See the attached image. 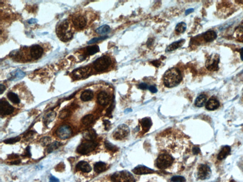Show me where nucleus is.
<instances>
[{
	"mask_svg": "<svg viewBox=\"0 0 243 182\" xmlns=\"http://www.w3.org/2000/svg\"><path fill=\"white\" fill-rule=\"evenodd\" d=\"M181 73L179 69L172 68L166 72L163 76V83L167 87H174L179 85L181 82Z\"/></svg>",
	"mask_w": 243,
	"mask_h": 182,
	"instance_id": "nucleus-1",
	"label": "nucleus"
},
{
	"mask_svg": "<svg viewBox=\"0 0 243 182\" xmlns=\"http://www.w3.org/2000/svg\"><path fill=\"white\" fill-rule=\"evenodd\" d=\"M56 32L58 38L63 41H68L73 37V33L67 20H64L57 26Z\"/></svg>",
	"mask_w": 243,
	"mask_h": 182,
	"instance_id": "nucleus-2",
	"label": "nucleus"
},
{
	"mask_svg": "<svg viewBox=\"0 0 243 182\" xmlns=\"http://www.w3.org/2000/svg\"><path fill=\"white\" fill-rule=\"evenodd\" d=\"M112 182H135V180L132 174L127 171H121L115 173L111 176Z\"/></svg>",
	"mask_w": 243,
	"mask_h": 182,
	"instance_id": "nucleus-3",
	"label": "nucleus"
},
{
	"mask_svg": "<svg viewBox=\"0 0 243 182\" xmlns=\"http://www.w3.org/2000/svg\"><path fill=\"white\" fill-rule=\"evenodd\" d=\"M111 64V60L109 57L102 56L97 58L93 63V67L95 71L102 72L108 68Z\"/></svg>",
	"mask_w": 243,
	"mask_h": 182,
	"instance_id": "nucleus-4",
	"label": "nucleus"
},
{
	"mask_svg": "<svg viewBox=\"0 0 243 182\" xmlns=\"http://www.w3.org/2000/svg\"><path fill=\"white\" fill-rule=\"evenodd\" d=\"M173 162V158L168 154H162L158 157L156 160V165L159 169H166L170 167Z\"/></svg>",
	"mask_w": 243,
	"mask_h": 182,
	"instance_id": "nucleus-5",
	"label": "nucleus"
},
{
	"mask_svg": "<svg viewBox=\"0 0 243 182\" xmlns=\"http://www.w3.org/2000/svg\"><path fill=\"white\" fill-rule=\"evenodd\" d=\"M97 144L94 141H86L80 144L76 149L78 153L81 155H87L94 150Z\"/></svg>",
	"mask_w": 243,
	"mask_h": 182,
	"instance_id": "nucleus-6",
	"label": "nucleus"
},
{
	"mask_svg": "<svg viewBox=\"0 0 243 182\" xmlns=\"http://www.w3.org/2000/svg\"><path fill=\"white\" fill-rule=\"evenodd\" d=\"M130 132L129 128L126 125H119L113 134V137L116 139H122L129 135Z\"/></svg>",
	"mask_w": 243,
	"mask_h": 182,
	"instance_id": "nucleus-7",
	"label": "nucleus"
},
{
	"mask_svg": "<svg viewBox=\"0 0 243 182\" xmlns=\"http://www.w3.org/2000/svg\"><path fill=\"white\" fill-rule=\"evenodd\" d=\"M56 134L59 138L66 139L69 138L72 134L71 128L67 125L61 126L56 131Z\"/></svg>",
	"mask_w": 243,
	"mask_h": 182,
	"instance_id": "nucleus-8",
	"label": "nucleus"
},
{
	"mask_svg": "<svg viewBox=\"0 0 243 182\" xmlns=\"http://www.w3.org/2000/svg\"><path fill=\"white\" fill-rule=\"evenodd\" d=\"M211 174V169L206 165L202 164L199 165L198 169V177L202 180L209 178Z\"/></svg>",
	"mask_w": 243,
	"mask_h": 182,
	"instance_id": "nucleus-9",
	"label": "nucleus"
},
{
	"mask_svg": "<svg viewBox=\"0 0 243 182\" xmlns=\"http://www.w3.org/2000/svg\"><path fill=\"white\" fill-rule=\"evenodd\" d=\"M15 108L8 102L5 100H1L0 102V112L1 115H7L12 114Z\"/></svg>",
	"mask_w": 243,
	"mask_h": 182,
	"instance_id": "nucleus-10",
	"label": "nucleus"
},
{
	"mask_svg": "<svg viewBox=\"0 0 243 182\" xmlns=\"http://www.w3.org/2000/svg\"><path fill=\"white\" fill-rule=\"evenodd\" d=\"M219 62V57L215 56L210 57L209 59L207 61L206 63L207 68L210 70H216L217 68H218Z\"/></svg>",
	"mask_w": 243,
	"mask_h": 182,
	"instance_id": "nucleus-11",
	"label": "nucleus"
},
{
	"mask_svg": "<svg viewBox=\"0 0 243 182\" xmlns=\"http://www.w3.org/2000/svg\"><path fill=\"white\" fill-rule=\"evenodd\" d=\"M43 48L38 45L32 46L30 49L31 56L35 60L39 59L43 54Z\"/></svg>",
	"mask_w": 243,
	"mask_h": 182,
	"instance_id": "nucleus-12",
	"label": "nucleus"
},
{
	"mask_svg": "<svg viewBox=\"0 0 243 182\" xmlns=\"http://www.w3.org/2000/svg\"><path fill=\"white\" fill-rule=\"evenodd\" d=\"M220 103L218 100L215 97H212L206 102V108L209 111H214L218 109Z\"/></svg>",
	"mask_w": 243,
	"mask_h": 182,
	"instance_id": "nucleus-13",
	"label": "nucleus"
},
{
	"mask_svg": "<svg viewBox=\"0 0 243 182\" xmlns=\"http://www.w3.org/2000/svg\"><path fill=\"white\" fill-rule=\"evenodd\" d=\"M132 172H134V174H136V175H142L152 174L154 172V171L150 168L145 167L143 165H140L135 167L132 170Z\"/></svg>",
	"mask_w": 243,
	"mask_h": 182,
	"instance_id": "nucleus-14",
	"label": "nucleus"
},
{
	"mask_svg": "<svg viewBox=\"0 0 243 182\" xmlns=\"http://www.w3.org/2000/svg\"><path fill=\"white\" fill-rule=\"evenodd\" d=\"M72 21L74 26L79 29H82L87 24V20L83 16H76L73 18Z\"/></svg>",
	"mask_w": 243,
	"mask_h": 182,
	"instance_id": "nucleus-15",
	"label": "nucleus"
},
{
	"mask_svg": "<svg viewBox=\"0 0 243 182\" xmlns=\"http://www.w3.org/2000/svg\"><path fill=\"white\" fill-rule=\"evenodd\" d=\"M78 171H80L84 173H88L92 171V168L87 162L81 161L78 163L76 166Z\"/></svg>",
	"mask_w": 243,
	"mask_h": 182,
	"instance_id": "nucleus-16",
	"label": "nucleus"
},
{
	"mask_svg": "<svg viewBox=\"0 0 243 182\" xmlns=\"http://www.w3.org/2000/svg\"><path fill=\"white\" fill-rule=\"evenodd\" d=\"M110 98L107 93L104 91L100 92L97 96L98 102L102 106H105L108 104Z\"/></svg>",
	"mask_w": 243,
	"mask_h": 182,
	"instance_id": "nucleus-17",
	"label": "nucleus"
},
{
	"mask_svg": "<svg viewBox=\"0 0 243 182\" xmlns=\"http://www.w3.org/2000/svg\"><path fill=\"white\" fill-rule=\"evenodd\" d=\"M231 150V148L229 146L226 145L223 146L218 153V159L219 160H224L229 155Z\"/></svg>",
	"mask_w": 243,
	"mask_h": 182,
	"instance_id": "nucleus-18",
	"label": "nucleus"
},
{
	"mask_svg": "<svg viewBox=\"0 0 243 182\" xmlns=\"http://www.w3.org/2000/svg\"><path fill=\"white\" fill-rule=\"evenodd\" d=\"M204 41L206 42H210L213 41L217 38V35L216 32L213 30H209L205 32L203 35Z\"/></svg>",
	"mask_w": 243,
	"mask_h": 182,
	"instance_id": "nucleus-19",
	"label": "nucleus"
},
{
	"mask_svg": "<svg viewBox=\"0 0 243 182\" xmlns=\"http://www.w3.org/2000/svg\"><path fill=\"white\" fill-rule=\"evenodd\" d=\"M73 72L75 77L78 78H84L85 76H87L88 73V69L87 67H83L76 69Z\"/></svg>",
	"mask_w": 243,
	"mask_h": 182,
	"instance_id": "nucleus-20",
	"label": "nucleus"
},
{
	"mask_svg": "<svg viewBox=\"0 0 243 182\" xmlns=\"http://www.w3.org/2000/svg\"><path fill=\"white\" fill-rule=\"evenodd\" d=\"M185 41L184 39H181L178 41L174 42L173 43L170 44L169 46L167 47L166 51L167 52H170V51H173L176 50L178 48L181 47L182 45L185 43Z\"/></svg>",
	"mask_w": 243,
	"mask_h": 182,
	"instance_id": "nucleus-21",
	"label": "nucleus"
},
{
	"mask_svg": "<svg viewBox=\"0 0 243 182\" xmlns=\"http://www.w3.org/2000/svg\"><path fill=\"white\" fill-rule=\"evenodd\" d=\"M141 123L142 128L145 132L149 131L153 124L151 119L150 118H144L142 119Z\"/></svg>",
	"mask_w": 243,
	"mask_h": 182,
	"instance_id": "nucleus-22",
	"label": "nucleus"
},
{
	"mask_svg": "<svg viewBox=\"0 0 243 182\" xmlns=\"http://www.w3.org/2000/svg\"><path fill=\"white\" fill-rule=\"evenodd\" d=\"M94 94L92 91L87 90L83 92L80 96V99L84 102H87L93 99Z\"/></svg>",
	"mask_w": 243,
	"mask_h": 182,
	"instance_id": "nucleus-23",
	"label": "nucleus"
},
{
	"mask_svg": "<svg viewBox=\"0 0 243 182\" xmlns=\"http://www.w3.org/2000/svg\"><path fill=\"white\" fill-rule=\"evenodd\" d=\"M235 37L238 41L243 42V22L241 23L236 29L235 32Z\"/></svg>",
	"mask_w": 243,
	"mask_h": 182,
	"instance_id": "nucleus-24",
	"label": "nucleus"
},
{
	"mask_svg": "<svg viewBox=\"0 0 243 182\" xmlns=\"http://www.w3.org/2000/svg\"><path fill=\"white\" fill-rule=\"evenodd\" d=\"M207 99V97L206 95L203 94H200L196 99L195 104L197 107H202L206 104Z\"/></svg>",
	"mask_w": 243,
	"mask_h": 182,
	"instance_id": "nucleus-25",
	"label": "nucleus"
},
{
	"mask_svg": "<svg viewBox=\"0 0 243 182\" xmlns=\"http://www.w3.org/2000/svg\"><path fill=\"white\" fill-rule=\"evenodd\" d=\"M97 133L93 129L88 130L87 132H85L84 137L87 141H94L97 138Z\"/></svg>",
	"mask_w": 243,
	"mask_h": 182,
	"instance_id": "nucleus-26",
	"label": "nucleus"
},
{
	"mask_svg": "<svg viewBox=\"0 0 243 182\" xmlns=\"http://www.w3.org/2000/svg\"><path fill=\"white\" fill-rule=\"evenodd\" d=\"M106 169V165L104 162H97L94 165V170L97 173H101Z\"/></svg>",
	"mask_w": 243,
	"mask_h": 182,
	"instance_id": "nucleus-27",
	"label": "nucleus"
},
{
	"mask_svg": "<svg viewBox=\"0 0 243 182\" xmlns=\"http://www.w3.org/2000/svg\"><path fill=\"white\" fill-rule=\"evenodd\" d=\"M56 117V113L54 112H50L46 115L43 118V121L45 125H48L49 123L54 120Z\"/></svg>",
	"mask_w": 243,
	"mask_h": 182,
	"instance_id": "nucleus-28",
	"label": "nucleus"
},
{
	"mask_svg": "<svg viewBox=\"0 0 243 182\" xmlns=\"http://www.w3.org/2000/svg\"><path fill=\"white\" fill-rule=\"evenodd\" d=\"M110 31V28L108 25H104L98 28L96 30L97 33L100 35L105 34Z\"/></svg>",
	"mask_w": 243,
	"mask_h": 182,
	"instance_id": "nucleus-29",
	"label": "nucleus"
},
{
	"mask_svg": "<svg viewBox=\"0 0 243 182\" xmlns=\"http://www.w3.org/2000/svg\"><path fill=\"white\" fill-rule=\"evenodd\" d=\"M99 51V47L97 45L91 46L87 48L86 53L87 55H93Z\"/></svg>",
	"mask_w": 243,
	"mask_h": 182,
	"instance_id": "nucleus-30",
	"label": "nucleus"
},
{
	"mask_svg": "<svg viewBox=\"0 0 243 182\" xmlns=\"http://www.w3.org/2000/svg\"><path fill=\"white\" fill-rule=\"evenodd\" d=\"M7 97L10 101L13 102V104H18L20 102V100L18 95L13 92L9 93L7 94Z\"/></svg>",
	"mask_w": 243,
	"mask_h": 182,
	"instance_id": "nucleus-31",
	"label": "nucleus"
},
{
	"mask_svg": "<svg viewBox=\"0 0 243 182\" xmlns=\"http://www.w3.org/2000/svg\"><path fill=\"white\" fill-rule=\"evenodd\" d=\"M94 120V116L92 114H88L84 117L82 119V123L85 125H88L90 124Z\"/></svg>",
	"mask_w": 243,
	"mask_h": 182,
	"instance_id": "nucleus-32",
	"label": "nucleus"
},
{
	"mask_svg": "<svg viewBox=\"0 0 243 182\" xmlns=\"http://www.w3.org/2000/svg\"><path fill=\"white\" fill-rule=\"evenodd\" d=\"M61 145V143H60V142H53V143H52L51 144H50V145L49 146L47 151H48V152L49 153L52 152L53 151L58 149Z\"/></svg>",
	"mask_w": 243,
	"mask_h": 182,
	"instance_id": "nucleus-33",
	"label": "nucleus"
},
{
	"mask_svg": "<svg viewBox=\"0 0 243 182\" xmlns=\"http://www.w3.org/2000/svg\"><path fill=\"white\" fill-rule=\"evenodd\" d=\"M187 25L183 22L179 23L176 26V30L179 33H183L186 30Z\"/></svg>",
	"mask_w": 243,
	"mask_h": 182,
	"instance_id": "nucleus-34",
	"label": "nucleus"
},
{
	"mask_svg": "<svg viewBox=\"0 0 243 182\" xmlns=\"http://www.w3.org/2000/svg\"><path fill=\"white\" fill-rule=\"evenodd\" d=\"M25 73L23 72L22 71L20 70H19V69H18L16 71L15 73V74L13 75V79H15V80H19V79H22V78H23L24 76H25Z\"/></svg>",
	"mask_w": 243,
	"mask_h": 182,
	"instance_id": "nucleus-35",
	"label": "nucleus"
},
{
	"mask_svg": "<svg viewBox=\"0 0 243 182\" xmlns=\"http://www.w3.org/2000/svg\"><path fill=\"white\" fill-rule=\"evenodd\" d=\"M20 137H16L15 138H9V139H6L5 141H4V142L6 143V144H12L14 143H16L17 142L19 141H20Z\"/></svg>",
	"mask_w": 243,
	"mask_h": 182,
	"instance_id": "nucleus-36",
	"label": "nucleus"
},
{
	"mask_svg": "<svg viewBox=\"0 0 243 182\" xmlns=\"http://www.w3.org/2000/svg\"><path fill=\"white\" fill-rule=\"evenodd\" d=\"M107 37H108L107 36H102V37H98V38H94L91 39L90 41H89L87 42V44H94V43H96V42H97L103 41L104 39H106Z\"/></svg>",
	"mask_w": 243,
	"mask_h": 182,
	"instance_id": "nucleus-37",
	"label": "nucleus"
},
{
	"mask_svg": "<svg viewBox=\"0 0 243 182\" xmlns=\"http://www.w3.org/2000/svg\"><path fill=\"white\" fill-rule=\"evenodd\" d=\"M51 138L49 137H44L41 139V144L44 146H47L50 145Z\"/></svg>",
	"mask_w": 243,
	"mask_h": 182,
	"instance_id": "nucleus-38",
	"label": "nucleus"
},
{
	"mask_svg": "<svg viewBox=\"0 0 243 182\" xmlns=\"http://www.w3.org/2000/svg\"><path fill=\"white\" fill-rule=\"evenodd\" d=\"M105 146L106 149L111 151H115L117 150V148L108 141H105Z\"/></svg>",
	"mask_w": 243,
	"mask_h": 182,
	"instance_id": "nucleus-39",
	"label": "nucleus"
},
{
	"mask_svg": "<svg viewBox=\"0 0 243 182\" xmlns=\"http://www.w3.org/2000/svg\"><path fill=\"white\" fill-rule=\"evenodd\" d=\"M171 181L172 182H185L186 179L181 176H175L172 177Z\"/></svg>",
	"mask_w": 243,
	"mask_h": 182,
	"instance_id": "nucleus-40",
	"label": "nucleus"
},
{
	"mask_svg": "<svg viewBox=\"0 0 243 182\" xmlns=\"http://www.w3.org/2000/svg\"><path fill=\"white\" fill-rule=\"evenodd\" d=\"M70 112L68 109H63L60 113L59 117L60 119H65L69 116Z\"/></svg>",
	"mask_w": 243,
	"mask_h": 182,
	"instance_id": "nucleus-41",
	"label": "nucleus"
},
{
	"mask_svg": "<svg viewBox=\"0 0 243 182\" xmlns=\"http://www.w3.org/2000/svg\"><path fill=\"white\" fill-rule=\"evenodd\" d=\"M34 134V132L33 131H29L26 134V135H25L24 137L26 138V140L27 139L28 140V139H31Z\"/></svg>",
	"mask_w": 243,
	"mask_h": 182,
	"instance_id": "nucleus-42",
	"label": "nucleus"
},
{
	"mask_svg": "<svg viewBox=\"0 0 243 182\" xmlns=\"http://www.w3.org/2000/svg\"><path fill=\"white\" fill-rule=\"evenodd\" d=\"M23 156H26V157H31V152H30V146H28V147H27V148H26V150H25V152H24V154H23Z\"/></svg>",
	"mask_w": 243,
	"mask_h": 182,
	"instance_id": "nucleus-43",
	"label": "nucleus"
},
{
	"mask_svg": "<svg viewBox=\"0 0 243 182\" xmlns=\"http://www.w3.org/2000/svg\"><path fill=\"white\" fill-rule=\"evenodd\" d=\"M104 124L105 125V130H109L110 126H111V123L109 121L107 120H104Z\"/></svg>",
	"mask_w": 243,
	"mask_h": 182,
	"instance_id": "nucleus-44",
	"label": "nucleus"
},
{
	"mask_svg": "<svg viewBox=\"0 0 243 182\" xmlns=\"http://www.w3.org/2000/svg\"><path fill=\"white\" fill-rule=\"evenodd\" d=\"M148 85L146 83H141L139 85V88L141 89L146 90L148 88Z\"/></svg>",
	"mask_w": 243,
	"mask_h": 182,
	"instance_id": "nucleus-45",
	"label": "nucleus"
},
{
	"mask_svg": "<svg viewBox=\"0 0 243 182\" xmlns=\"http://www.w3.org/2000/svg\"><path fill=\"white\" fill-rule=\"evenodd\" d=\"M149 89L151 93H156L157 92V89L154 86H151L149 87Z\"/></svg>",
	"mask_w": 243,
	"mask_h": 182,
	"instance_id": "nucleus-46",
	"label": "nucleus"
},
{
	"mask_svg": "<svg viewBox=\"0 0 243 182\" xmlns=\"http://www.w3.org/2000/svg\"><path fill=\"white\" fill-rule=\"evenodd\" d=\"M192 151H193V153H194V154H195V155H197V154H198L200 152V150L199 148L196 146V147H194V148H193Z\"/></svg>",
	"mask_w": 243,
	"mask_h": 182,
	"instance_id": "nucleus-47",
	"label": "nucleus"
},
{
	"mask_svg": "<svg viewBox=\"0 0 243 182\" xmlns=\"http://www.w3.org/2000/svg\"><path fill=\"white\" fill-rule=\"evenodd\" d=\"M5 90H6V87H5V86L2 85V84H1V85H0V92H1V94H2L4 92V91H5Z\"/></svg>",
	"mask_w": 243,
	"mask_h": 182,
	"instance_id": "nucleus-48",
	"label": "nucleus"
},
{
	"mask_svg": "<svg viewBox=\"0 0 243 182\" xmlns=\"http://www.w3.org/2000/svg\"><path fill=\"white\" fill-rule=\"evenodd\" d=\"M50 182H59L58 179L56 178V177L51 176L50 178Z\"/></svg>",
	"mask_w": 243,
	"mask_h": 182,
	"instance_id": "nucleus-49",
	"label": "nucleus"
},
{
	"mask_svg": "<svg viewBox=\"0 0 243 182\" xmlns=\"http://www.w3.org/2000/svg\"><path fill=\"white\" fill-rule=\"evenodd\" d=\"M152 63H153L154 66H156V67H159V66L160 65V62L157 60L154 61L152 62Z\"/></svg>",
	"mask_w": 243,
	"mask_h": 182,
	"instance_id": "nucleus-50",
	"label": "nucleus"
},
{
	"mask_svg": "<svg viewBox=\"0 0 243 182\" xmlns=\"http://www.w3.org/2000/svg\"><path fill=\"white\" fill-rule=\"evenodd\" d=\"M193 11H194V9H188V10H187L186 11V12H185V15H189L190 13L193 12Z\"/></svg>",
	"mask_w": 243,
	"mask_h": 182,
	"instance_id": "nucleus-51",
	"label": "nucleus"
},
{
	"mask_svg": "<svg viewBox=\"0 0 243 182\" xmlns=\"http://www.w3.org/2000/svg\"><path fill=\"white\" fill-rule=\"evenodd\" d=\"M240 53L241 58L242 60H243V48L240 49Z\"/></svg>",
	"mask_w": 243,
	"mask_h": 182,
	"instance_id": "nucleus-52",
	"label": "nucleus"
},
{
	"mask_svg": "<svg viewBox=\"0 0 243 182\" xmlns=\"http://www.w3.org/2000/svg\"><path fill=\"white\" fill-rule=\"evenodd\" d=\"M36 21H37V20H35V19H31L29 20V23H30V24H32V23H33L36 22Z\"/></svg>",
	"mask_w": 243,
	"mask_h": 182,
	"instance_id": "nucleus-53",
	"label": "nucleus"
}]
</instances>
